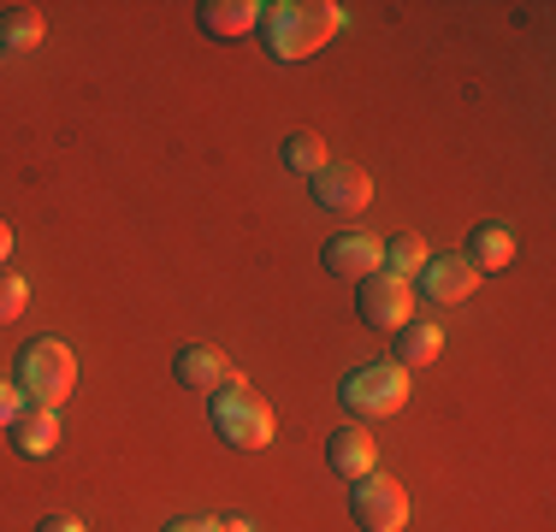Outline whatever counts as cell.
Returning <instances> with one entry per match:
<instances>
[{
    "label": "cell",
    "mask_w": 556,
    "mask_h": 532,
    "mask_svg": "<svg viewBox=\"0 0 556 532\" xmlns=\"http://www.w3.org/2000/svg\"><path fill=\"white\" fill-rule=\"evenodd\" d=\"M172 372H178V384H184V391H207V396L243 379V372H237L231 362H225L219 350H207V343H184V350H178V362H172Z\"/></svg>",
    "instance_id": "obj_9"
},
{
    "label": "cell",
    "mask_w": 556,
    "mask_h": 532,
    "mask_svg": "<svg viewBox=\"0 0 556 532\" xmlns=\"http://www.w3.org/2000/svg\"><path fill=\"white\" fill-rule=\"evenodd\" d=\"M219 532H255V527H249L243 515H231V521H219Z\"/></svg>",
    "instance_id": "obj_24"
},
{
    "label": "cell",
    "mask_w": 556,
    "mask_h": 532,
    "mask_svg": "<svg viewBox=\"0 0 556 532\" xmlns=\"http://www.w3.org/2000/svg\"><path fill=\"white\" fill-rule=\"evenodd\" d=\"M42 36H48V24H42V12H36V7H7V12H0V48H7V53L42 48Z\"/></svg>",
    "instance_id": "obj_17"
},
{
    "label": "cell",
    "mask_w": 556,
    "mask_h": 532,
    "mask_svg": "<svg viewBox=\"0 0 556 532\" xmlns=\"http://www.w3.org/2000/svg\"><path fill=\"white\" fill-rule=\"evenodd\" d=\"M314 202L332 219H355L362 207H374V172L355 160H332L326 172H314Z\"/></svg>",
    "instance_id": "obj_7"
},
{
    "label": "cell",
    "mask_w": 556,
    "mask_h": 532,
    "mask_svg": "<svg viewBox=\"0 0 556 532\" xmlns=\"http://www.w3.org/2000/svg\"><path fill=\"white\" fill-rule=\"evenodd\" d=\"M326 461H332V473L338 479H367L379 468V444L367 438V426H338L332 438H326Z\"/></svg>",
    "instance_id": "obj_10"
},
{
    "label": "cell",
    "mask_w": 556,
    "mask_h": 532,
    "mask_svg": "<svg viewBox=\"0 0 556 532\" xmlns=\"http://www.w3.org/2000/svg\"><path fill=\"white\" fill-rule=\"evenodd\" d=\"M207 420H214V432H219L231 449H267V444H273V408L261 403V396L249 391L243 379L207 396Z\"/></svg>",
    "instance_id": "obj_4"
},
{
    "label": "cell",
    "mask_w": 556,
    "mask_h": 532,
    "mask_svg": "<svg viewBox=\"0 0 556 532\" xmlns=\"http://www.w3.org/2000/svg\"><path fill=\"white\" fill-rule=\"evenodd\" d=\"M444 355V326H432V319H408L403 331H396V367H432Z\"/></svg>",
    "instance_id": "obj_15"
},
{
    "label": "cell",
    "mask_w": 556,
    "mask_h": 532,
    "mask_svg": "<svg viewBox=\"0 0 556 532\" xmlns=\"http://www.w3.org/2000/svg\"><path fill=\"white\" fill-rule=\"evenodd\" d=\"M36 532H84V521H77V515H48Z\"/></svg>",
    "instance_id": "obj_22"
},
{
    "label": "cell",
    "mask_w": 556,
    "mask_h": 532,
    "mask_svg": "<svg viewBox=\"0 0 556 532\" xmlns=\"http://www.w3.org/2000/svg\"><path fill=\"white\" fill-rule=\"evenodd\" d=\"M338 403H343V415H350L355 426L391 420V415H403V403H408V372L396 367V362H374V367H355L350 379H343Z\"/></svg>",
    "instance_id": "obj_3"
},
{
    "label": "cell",
    "mask_w": 556,
    "mask_h": 532,
    "mask_svg": "<svg viewBox=\"0 0 556 532\" xmlns=\"http://www.w3.org/2000/svg\"><path fill=\"white\" fill-rule=\"evenodd\" d=\"M261 0H202L195 7V18H202V30L214 36V42H237V36H255L261 30Z\"/></svg>",
    "instance_id": "obj_11"
},
{
    "label": "cell",
    "mask_w": 556,
    "mask_h": 532,
    "mask_svg": "<svg viewBox=\"0 0 556 532\" xmlns=\"http://www.w3.org/2000/svg\"><path fill=\"white\" fill-rule=\"evenodd\" d=\"M515 261V231L509 225H473L468 231V266L473 273H503V266Z\"/></svg>",
    "instance_id": "obj_14"
},
{
    "label": "cell",
    "mask_w": 556,
    "mask_h": 532,
    "mask_svg": "<svg viewBox=\"0 0 556 532\" xmlns=\"http://www.w3.org/2000/svg\"><path fill=\"white\" fill-rule=\"evenodd\" d=\"M320 261H326V273H332V278L362 284L367 273H379V266H386V249H379V237H367V231H338L332 243L320 249Z\"/></svg>",
    "instance_id": "obj_8"
},
{
    "label": "cell",
    "mask_w": 556,
    "mask_h": 532,
    "mask_svg": "<svg viewBox=\"0 0 556 532\" xmlns=\"http://www.w3.org/2000/svg\"><path fill=\"white\" fill-rule=\"evenodd\" d=\"M278 154H285V172H302V178L332 166V149H326L320 130H290V137L278 142Z\"/></svg>",
    "instance_id": "obj_16"
},
{
    "label": "cell",
    "mask_w": 556,
    "mask_h": 532,
    "mask_svg": "<svg viewBox=\"0 0 556 532\" xmlns=\"http://www.w3.org/2000/svg\"><path fill=\"white\" fill-rule=\"evenodd\" d=\"M12 449L30 456V461L54 456V449H60V408H30V403H24V415L12 420Z\"/></svg>",
    "instance_id": "obj_13"
},
{
    "label": "cell",
    "mask_w": 556,
    "mask_h": 532,
    "mask_svg": "<svg viewBox=\"0 0 556 532\" xmlns=\"http://www.w3.org/2000/svg\"><path fill=\"white\" fill-rule=\"evenodd\" d=\"M473 284H480V273L468 266V255H439V261L420 266V290L432 302H468Z\"/></svg>",
    "instance_id": "obj_12"
},
{
    "label": "cell",
    "mask_w": 556,
    "mask_h": 532,
    "mask_svg": "<svg viewBox=\"0 0 556 532\" xmlns=\"http://www.w3.org/2000/svg\"><path fill=\"white\" fill-rule=\"evenodd\" d=\"M343 18H350V12H343L338 0H278V7L261 12V42H267L273 60L290 65V60L320 53L343 30Z\"/></svg>",
    "instance_id": "obj_1"
},
{
    "label": "cell",
    "mask_w": 556,
    "mask_h": 532,
    "mask_svg": "<svg viewBox=\"0 0 556 532\" xmlns=\"http://www.w3.org/2000/svg\"><path fill=\"white\" fill-rule=\"evenodd\" d=\"M12 384L30 408H60L65 396L77 391V355L65 350L60 338H30L18 350V367H12Z\"/></svg>",
    "instance_id": "obj_2"
},
{
    "label": "cell",
    "mask_w": 556,
    "mask_h": 532,
    "mask_svg": "<svg viewBox=\"0 0 556 532\" xmlns=\"http://www.w3.org/2000/svg\"><path fill=\"white\" fill-rule=\"evenodd\" d=\"M355 314H362L367 331H403L415 319V278H396V273H367L355 284Z\"/></svg>",
    "instance_id": "obj_5"
},
{
    "label": "cell",
    "mask_w": 556,
    "mask_h": 532,
    "mask_svg": "<svg viewBox=\"0 0 556 532\" xmlns=\"http://www.w3.org/2000/svg\"><path fill=\"white\" fill-rule=\"evenodd\" d=\"M7 255H12V231H7V219H0V266H7Z\"/></svg>",
    "instance_id": "obj_23"
},
{
    "label": "cell",
    "mask_w": 556,
    "mask_h": 532,
    "mask_svg": "<svg viewBox=\"0 0 556 532\" xmlns=\"http://www.w3.org/2000/svg\"><path fill=\"white\" fill-rule=\"evenodd\" d=\"M166 532H219L214 515H184V521H172Z\"/></svg>",
    "instance_id": "obj_21"
},
{
    "label": "cell",
    "mask_w": 556,
    "mask_h": 532,
    "mask_svg": "<svg viewBox=\"0 0 556 532\" xmlns=\"http://www.w3.org/2000/svg\"><path fill=\"white\" fill-rule=\"evenodd\" d=\"M24 308H30V284H24L12 266H0V326H12Z\"/></svg>",
    "instance_id": "obj_19"
},
{
    "label": "cell",
    "mask_w": 556,
    "mask_h": 532,
    "mask_svg": "<svg viewBox=\"0 0 556 532\" xmlns=\"http://www.w3.org/2000/svg\"><path fill=\"white\" fill-rule=\"evenodd\" d=\"M379 249H386V273H396V278H415L427 266V237H415V231H396Z\"/></svg>",
    "instance_id": "obj_18"
},
{
    "label": "cell",
    "mask_w": 556,
    "mask_h": 532,
    "mask_svg": "<svg viewBox=\"0 0 556 532\" xmlns=\"http://www.w3.org/2000/svg\"><path fill=\"white\" fill-rule=\"evenodd\" d=\"M24 415V396H18V384L12 379H0V432H12V420Z\"/></svg>",
    "instance_id": "obj_20"
},
{
    "label": "cell",
    "mask_w": 556,
    "mask_h": 532,
    "mask_svg": "<svg viewBox=\"0 0 556 532\" xmlns=\"http://www.w3.org/2000/svg\"><path fill=\"white\" fill-rule=\"evenodd\" d=\"M350 521L362 532H403L408 527V491L391 473H367L350 485Z\"/></svg>",
    "instance_id": "obj_6"
}]
</instances>
